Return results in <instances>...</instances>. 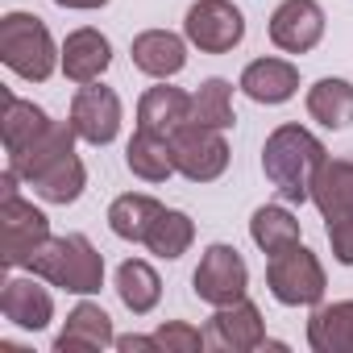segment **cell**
<instances>
[{
  "label": "cell",
  "instance_id": "1",
  "mask_svg": "<svg viewBox=\"0 0 353 353\" xmlns=\"http://www.w3.org/2000/svg\"><path fill=\"white\" fill-rule=\"evenodd\" d=\"M324 158H328L324 141L316 133H307L303 125H279L262 145V170L287 204L312 200V179Z\"/></svg>",
  "mask_w": 353,
  "mask_h": 353
},
{
  "label": "cell",
  "instance_id": "2",
  "mask_svg": "<svg viewBox=\"0 0 353 353\" xmlns=\"http://www.w3.org/2000/svg\"><path fill=\"white\" fill-rule=\"evenodd\" d=\"M30 274H38L42 283L71 291V295H96L104 287V254L83 237V233H67V237H50L30 262Z\"/></svg>",
  "mask_w": 353,
  "mask_h": 353
},
{
  "label": "cell",
  "instance_id": "3",
  "mask_svg": "<svg viewBox=\"0 0 353 353\" xmlns=\"http://www.w3.org/2000/svg\"><path fill=\"white\" fill-rule=\"evenodd\" d=\"M0 63L26 83H46L54 67H63V50L54 46L50 30L34 13H5L0 17Z\"/></svg>",
  "mask_w": 353,
  "mask_h": 353
},
{
  "label": "cell",
  "instance_id": "4",
  "mask_svg": "<svg viewBox=\"0 0 353 353\" xmlns=\"http://www.w3.org/2000/svg\"><path fill=\"white\" fill-rule=\"evenodd\" d=\"M266 287L270 295L283 303V307H316L324 299V266L320 258L299 241V245H287L279 254H270L266 262Z\"/></svg>",
  "mask_w": 353,
  "mask_h": 353
},
{
  "label": "cell",
  "instance_id": "5",
  "mask_svg": "<svg viewBox=\"0 0 353 353\" xmlns=\"http://www.w3.org/2000/svg\"><path fill=\"white\" fill-rule=\"evenodd\" d=\"M170 154H174V170H179L183 179H192V183H212L229 170L225 129H212V125L183 121L170 133Z\"/></svg>",
  "mask_w": 353,
  "mask_h": 353
},
{
  "label": "cell",
  "instance_id": "6",
  "mask_svg": "<svg viewBox=\"0 0 353 353\" xmlns=\"http://www.w3.org/2000/svg\"><path fill=\"white\" fill-rule=\"evenodd\" d=\"M50 241V216L21 196L0 200V262L9 270L26 266Z\"/></svg>",
  "mask_w": 353,
  "mask_h": 353
},
{
  "label": "cell",
  "instance_id": "7",
  "mask_svg": "<svg viewBox=\"0 0 353 353\" xmlns=\"http://www.w3.org/2000/svg\"><path fill=\"white\" fill-rule=\"evenodd\" d=\"M192 291L208 307H229V303L245 299V291H250V266H245V258L233 245H225V241L208 245L204 258H200V266H196V274H192Z\"/></svg>",
  "mask_w": 353,
  "mask_h": 353
},
{
  "label": "cell",
  "instance_id": "8",
  "mask_svg": "<svg viewBox=\"0 0 353 353\" xmlns=\"http://www.w3.org/2000/svg\"><path fill=\"white\" fill-rule=\"evenodd\" d=\"M183 38L200 54H229L245 38V17L233 0H196L183 17Z\"/></svg>",
  "mask_w": 353,
  "mask_h": 353
},
{
  "label": "cell",
  "instance_id": "9",
  "mask_svg": "<svg viewBox=\"0 0 353 353\" xmlns=\"http://www.w3.org/2000/svg\"><path fill=\"white\" fill-rule=\"evenodd\" d=\"M71 129L79 133V141L88 145H108L121 133V96L112 88L96 83H79L75 100H71Z\"/></svg>",
  "mask_w": 353,
  "mask_h": 353
},
{
  "label": "cell",
  "instance_id": "10",
  "mask_svg": "<svg viewBox=\"0 0 353 353\" xmlns=\"http://www.w3.org/2000/svg\"><path fill=\"white\" fill-rule=\"evenodd\" d=\"M204 336H208V349H221V353H250V349H262V345H266V320H262L258 303L237 299V303H229V307H216V316L208 320Z\"/></svg>",
  "mask_w": 353,
  "mask_h": 353
},
{
  "label": "cell",
  "instance_id": "11",
  "mask_svg": "<svg viewBox=\"0 0 353 353\" xmlns=\"http://www.w3.org/2000/svg\"><path fill=\"white\" fill-rule=\"evenodd\" d=\"M324 38V9L316 0H283L270 13V42L283 54H307Z\"/></svg>",
  "mask_w": 353,
  "mask_h": 353
},
{
  "label": "cell",
  "instance_id": "12",
  "mask_svg": "<svg viewBox=\"0 0 353 353\" xmlns=\"http://www.w3.org/2000/svg\"><path fill=\"white\" fill-rule=\"evenodd\" d=\"M50 287V283H46ZM42 287L38 274L21 279H5V291H0V316H5L13 328H26V332H42L50 320H54V295Z\"/></svg>",
  "mask_w": 353,
  "mask_h": 353
},
{
  "label": "cell",
  "instance_id": "13",
  "mask_svg": "<svg viewBox=\"0 0 353 353\" xmlns=\"http://www.w3.org/2000/svg\"><path fill=\"white\" fill-rule=\"evenodd\" d=\"M108 345H117L112 316L100 303H92V299L75 303L67 324H63V332L54 336V353H100Z\"/></svg>",
  "mask_w": 353,
  "mask_h": 353
},
{
  "label": "cell",
  "instance_id": "14",
  "mask_svg": "<svg viewBox=\"0 0 353 353\" xmlns=\"http://www.w3.org/2000/svg\"><path fill=\"white\" fill-rule=\"evenodd\" d=\"M133 54V67L150 79H174L183 67H188V38L170 34V30H145L133 38L129 46Z\"/></svg>",
  "mask_w": 353,
  "mask_h": 353
},
{
  "label": "cell",
  "instance_id": "15",
  "mask_svg": "<svg viewBox=\"0 0 353 353\" xmlns=\"http://www.w3.org/2000/svg\"><path fill=\"white\" fill-rule=\"evenodd\" d=\"M108 63H112V42L100 30L83 26V30L67 34V42H63V75L71 83H96L108 71Z\"/></svg>",
  "mask_w": 353,
  "mask_h": 353
},
{
  "label": "cell",
  "instance_id": "16",
  "mask_svg": "<svg viewBox=\"0 0 353 353\" xmlns=\"http://www.w3.org/2000/svg\"><path fill=\"white\" fill-rule=\"evenodd\" d=\"M241 92L254 104H287L299 92V67L287 59H254L241 71Z\"/></svg>",
  "mask_w": 353,
  "mask_h": 353
},
{
  "label": "cell",
  "instance_id": "17",
  "mask_svg": "<svg viewBox=\"0 0 353 353\" xmlns=\"http://www.w3.org/2000/svg\"><path fill=\"white\" fill-rule=\"evenodd\" d=\"M0 104H5V117H0V137H5V154H9V158H17L21 150H30V145L50 129V117H46V108H38L34 100L13 96L9 88L0 92Z\"/></svg>",
  "mask_w": 353,
  "mask_h": 353
},
{
  "label": "cell",
  "instance_id": "18",
  "mask_svg": "<svg viewBox=\"0 0 353 353\" xmlns=\"http://www.w3.org/2000/svg\"><path fill=\"white\" fill-rule=\"evenodd\" d=\"M183 121H192V92H183V88L158 83V88H150L137 100V129H150V133L170 137Z\"/></svg>",
  "mask_w": 353,
  "mask_h": 353
},
{
  "label": "cell",
  "instance_id": "19",
  "mask_svg": "<svg viewBox=\"0 0 353 353\" xmlns=\"http://www.w3.org/2000/svg\"><path fill=\"white\" fill-rule=\"evenodd\" d=\"M307 345L316 353H353V299L316 303L307 320Z\"/></svg>",
  "mask_w": 353,
  "mask_h": 353
},
{
  "label": "cell",
  "instance_id": "20",
  "mask_svg": "<svg viewBox=\"0 0 353 353\" xmlns=\"http://www.w3.org/2000/svg\"><path fill=\"white\" fill-rule=\"evenodd\" d=\"M312 204L320 208V216H341L353 212V162L349 158H324L316 179H312Z\"/></svg>",
  "mask_w": 353,
  "mask_h": 353
},
{
  "label": "cell",
  "instance_id": "21",
  "mask_svg": "<svg viewBox=\"0 0 353 353\" xmlns=\"http://www.w3.org/2000/svg\"><path fill=\"white\" fill-rule=\"evenodd\" d=\"M125 166L145 183H166L174 174V154H170V137L162 133H150V129H137L125 145Z\"/></svg>",
  "mask_w": 353,
  "mask_h": 353
},
{
  "label": "cell",
  "instance_id": "22",
  "mask_svg": "<svg viewBox=\"0 0 353 353\" xmlns=\"http://www.w3.org/2000/svg\"><path fill=\"white\" fill-rule=\"evenodd\" d=\"M307 117L320 121L324 129H349L353 125V83L349 79H336V75H324L307 88Z\"/></svg>",
  "mask_w": 353,
  "mask_h": 353
},
{
  "label": "cell",
  "instance_id": "23",
  "mask_svg": "<svg viewBox=\"0 0 353 353\" xmlns=\"http://www.w3.org/2000/svg\"><path fill=\"white\" fill-rule=\"evenodd\" d=\"M30 188H34V196H42L46 204H75V200L83 196V188H88V170H83L79 154L71 150V154L54 158L42 174H34Z\"/></svg>",
  "mask_w": 353,
  "mask_h": 353
},
{
  "label": "cell",
  "instance_id": "24",
  "mask_svg": "<svg viewBox=\"0 0 353 353\" xmlns=\"http://www.w3.org/2000/svg\"><path fill=\"white\" fill-rule=\"evenodd\" d=\"M117 295L133 316H150L162 299V279L145 258H125L117 266Z\"/></svg>",
  "mask_w": 353,
  "mask_h": 353
},
{
  "label": "cell",
  "instance_id": "25",
  "mask_svg": "<svg viewBox=\"0 0 353 353\" xmlns=\"http://www.w3.org/2000/svg\"><path fill=\"white\" fill-rule=\"evenodd\" d=\"M192 241H196V225H192V216L179 212V208H162V212L154 216V225H150V233H145L141 245H145L154 258L174 262V258H183V254L192 250Z\"/></svg>",
  "mask_w": 353,
  "mask_h": 353
},
{
  "label": "cell",
  "instance_id": "26",
  "mask_svg": "<svg viewBox=\"0 0 353 353\" xmlns=\"http://www.w3.org/2000/svg\"><path fill=\"white\" fill-rule=\"evenodd\" d=\"M75 137H79V133L71 129V121H50V129H46L30 150H21L17 158H9V166H13L21 179L30 183L34 174H42L54 158H63V154H71V150H75Z\"/></svg>",
  "mask_w": 353,
  "mask_h": 353
},
{
  "label": "cell",
  "instance_id": "27",
  "mask_svg": "<svg viewBox=\"0 0 353 353\" xmlns=\"http://www.w3.org/2000/svg\"><path fill=\"white\" fill-rule=\"evenodd\" d=\"M162 212V204L145 192H125L108 204V229L121 237V241H145L154 216Z\"/></svg>",
  "mask_w": 353,
  "mask_h": 353
},
{
  "label": "cell",
  "instance_id": "28",
  "mask_svg": "<svg viewBox=\"0 0 353 353\" xmlns=\"http://www.w3.org/2000/svg\"><path fill=\"white\" fill-rule=\"evenodd\" d=\"M250 237H254V245L270 258V254H279V250H287V245H299V221H295V212L283 208V204H262V208H254V216H250Z\"/></svg>",
  "mask_w": 353,
  "mask_h": 353
},
{
  "label": "cell",
  "instance_id": "29",
  "mask_svg": "<svg viewBox=\"0 0 353 353\" xmlns=\"http://www.w3.org/2000/svg\"><path fill=\"white\" fill-rule=\"evenodd\" d=\"M192 121L196 125H212V129H233L237 112H233V83L212 75L192 92Z\"/></svg>",
  "mask_w": 353,
  "mask_h": 353
},
{
  "label": "cell",
  "instance_id": "30",
  "mask_svg": "<svg viewBox=\"0 0 353 353\" xmlns=\"http://www.w3.org/2000/svg\"><path fill=\"white\" fill-rule=\"evenodd\" d=\"M154 341H158L162 353H200V349L208 345V336H204L196 324H183V320H166V324H158Z\"/></svg>",
  "mask_w": 353,
  "mask_h": 353
},
{
  "label": "cell",
  "instance_id": "31",
  "mask_svg": "<svg viewBox=\"0 0 353 353\" xmlns=\"http://www.w3.org/2000/svg\"><path fill=\"white\" fill-rule=\"evenodd\" d=\"M324 233H328L332 258H336L341 266H353V212L328 216V221H324Z\"/></svg>",
  "mask_w": 353,
  "mask_h": 353
},
{
  "label": "cell",
  "instance_id": "32",
  "mask_svg": "<svg viewBox=\"0 0 353 353\" xmlns=\"http://www.w3.org/2000/svg\"><path fill=\"white\" fill-rule=\"evenodd\" d=\"M117 349H121V353H162L154 336H137V332H129V336H117Z\"/></svg>",
  "mask_w": 353,
  "mask_h": 353
},
{
  "label": "cell",
  "instance_id": "33",
  "mask_svg": "<svg viewBox=\"0 0 353 353\" xmlns=\"http://www.w3.org/2000/svg\"><path fill=\"white\" fill-rule=\"evenodd\" d=\"M59 9H75V13H92V9H104L108 0H54Z\"/></svg>",
  "mask_w": 353,
  "mask_h": 353
}]
</instances>
